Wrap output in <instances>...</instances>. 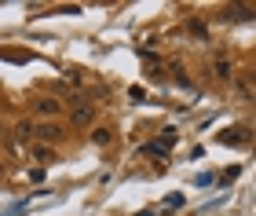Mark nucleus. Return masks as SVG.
Instances as JSON below:
<instances>
[{"instance_id":"f257e3e1","label":"nucleus","mask_w":256,"mask_h":216,"mask_svg":"<svg viewBox=\"0 0 256 216\" xmlns=\"http://www.w3.org/2000/svg\"><path fill=\"white\" fill-rule=\"evenodd\" d=\"M249 18H256V8H249V4H227L224 8V22H249Z\"/></svg>"},{"instance_id":"f03ea898","label":"nucleus","mask_w":256,"mask_h":216,"mask_svg":"<svg viewBox=\"0 0 256 216\" xmlns=\"http://www.w3.org/2000/svg\"><path fill=\"white\" fill-rule=\"evenodd\" d=\"M220 143H224V146H246L249 143V128H242V124H238V128L220 132Z\"/></svg>"},{"instance_id":"7ed1b4c3","label":"nucleus","mask_w":256,"mask_h":216,"mask_svg":"<svg viewBox=\"0 0 256 216\" xmlns=\"http://www.w3.org/2000/svg\"><path fill=\"white\" fill-rule=\"evenodd\" d=\"M96 121V103H77L74 106V124H92Z\"/></svg>"},{"instance_id":"20e7f679","label":"nucleus","mask_w":256,"mask_h":216,"mask_svg":"<svg viewBox=\"0 0 256 216\" xmlns=\"http://www.w3.org/2000/svg\"><path fill=\"white\" fill-rule=\"evenodd\" d=\"M33 106H37V114H44V118H55V114H59L62 110V103H59V99H37V103H33Z\"/></svg>"},{"instance_id":"39448f33","label":"nucleus","mask_w":256,"mask_h":216,"mask_svg":"<svg viewBox=\"0 0 256 216\" xmlns=\"http://www.w3.org/2000/svg\"><path fill=\"white\" fill-rule=\"evenodd\" d=\"M33 136H40V140H59L62 128H59V124H37V128H33Z\"/></svg>"},{"instance_id":"423d86ee","label":"nucleus","mask_w":256,"mask_h":216,"mask_svg":"<svg viewBox=\"0 0 256 216\" xmlns=\"http://www.w3.org/2000/svg\"><path fill=\"white\" fill-rule=\"evenodd\" d=\"M33 162H40V165H52L55 162V150H52V146H33Z\"/></svg>"},{"instance_id":"0eeeda50","label":"nucleus","mask_w":256,"mask_h":216,"mask_svg":"<svg viewBox=\"0 0 256 216\" xmlns=\"http://www.w3.org/2000/svg\"><path fill=\"white\" fill-rule=\"evenodd\" d=\"M212 74L220 77V81H230V62H227V59H216V62H212Z\"/></svg>"},{"instance_id":"6e6552de","label":"nucleus","mask_w":256,"mask_h":216,"mask_svg":"<svg viewBox=\"0 0 256 216\" xmlns=\"http://www.w3.org/2000/svg\"><path fill=\"white\" fill-rule=\"evenodd\" d=\"M92 140H96L99 146H106V143L114 140V132H110V128H96V132H92Z\"/></svg>"},{"instance_id":"1a4fd4ad","label":"nucleus","mask_w":256,"mask_h":216,"mask_svg":"<svg viewBox=\"0 0 256 216\" xmlns=\"http://www.w3.org/2000/svg\"><path fill=\"white\" fill-rule=\"evenodd\" d=\"M143 154H150V158H165L168 150H165L161 143H146V146H143Z\"/></svg>"}]
</instances>
